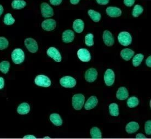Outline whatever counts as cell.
Wrapping results in <instances>:
<instances>
[{
	"label": "cell",
	"instance_id": "1",
	"mask_svg": "<svg viewBox=\"0 0 151 139\" xmlns=\"http://www.w3.org/2000/svg\"><path fill=\"white\" fill-rule=\"evenodd\" d=\"M12 59L15 64H20L25 60V53L21 49H15L12 53Z\"/></svg>",
	"mask_w": 151,
	"mask_h": 139
},
{
	"label": "cell",
	"instance_id": "2",
	"mask_svg": "<svg viewBox=\"0 0 151 139\" xmlns=\"http://www.w3.org/2000/svg\"><path fill=\"white\" fill-rule=\"evenodd\" d=\"M85 101V97L82 94H76L72 97V106L76 110L82 108Z\"/></svg>",
	"mask_w": 151,
	"mask_h": 139
},
{
	"label": "cell",
	"instance_id": "3",
	"mask_svg": "<svg viewBox=\"0 0 151 139\" xmlns=\"http://www.w3.org/2000/svg\"><path fill=\"white\" fill-rule=\"evenodd\" d=\"M118 39L121 45L123 46H128L132 42V37L130 34L128 32L123 31L118 36Z\"/></svg>",
	"mask_w": 151,
	"mask_h": 139
},
{
	"label": "cell",
	"instance_id": "4",
	"mask_svg": "<svg viewBox=\"0 0 151 139\" xmlns=\"http://www.w3.org/2000/svg\"><path fill=\"white\" fill-rule=\"evenodd\" d=\"M35 83L38 86L49 87L51 85V81L49 78L45 75H38L35 79Z\"/></svg>",
	"mask_w": 151,
	"mask_h": 139
},
{
	"label": "cell",
	"instance_id": "5",
	"mask_svg": "<svg viewBox=\"0 0 151 139\" xmlns=\"http://www.w3.org/2000/svg\"><path fill=\"white\" fill-rule=\"evenodd\" d=\"M60 83L65 88H73L76 85V80L71 76H66L60 80Z\"/></svg>",
	"mask_w": 151,
	"mask_h": 139
},
{
	"label": "cell",
	"instance_id": "6",
	"mask_svg": "<svg viewBox=\"0 0 151 139\" xmlns=\"http://www.w3.org/2000/svg\"><path fill=\"white\" fill-rule=\"evenodd\" d=\"M24 44L30 53H36L38 49L37 43L33 38H27L24 41Z\"/></svg>",
	"mask_w": 151,
	"mask_h": 139
},
{
	"label": "cell",
	"instance_id": "7",
	"mask_svg": "<svg viewBox=\"0 0 151 139\" xmlns=\"http://www.w3.org/2000/svg\"><path fill=\"white\" fill-rule=\"evenodd\" d=\"M41 11L42 16L45 18H50L54 15L53 8L45 2L42 3L41 5Z\"/></svg>",
	"mask_w": 151,
	"mask_h": 139
},
{
	"label": "cell",
	"instance_id": "8",
	"mask_svg": "<svg viewBox=\"0 0 151 139\" xmlns=\"http://www.w3.org/2000/svg\"><path fill=\"white\" fill-rule=\"evenodd\" d=\"M98 71L94 68H89L85 73V79L87 82L93 83L95 81L98 77Z\"/></svg>",
	"mask_w": 151,
	"mask_h": 139
},
{
	"label": "cell",
	"instance_id": "9",
	"mask_svg": "<svg viewBox=\"0 0 151 139\" xmlns=\"http://www.w3.org/2000/svg\"><path fill=\"white\" fill-rule=\"evenodd\" d=\"M47 53L50 57L57 62H60L62 57L60 53L54 47H50L47 51Z\"/></svg>",
	"mask_w": 151,
	"mask_h": 139
},
{
	"label": "cell",
	"instance_id": "10",
	"mask_svg": "<svg viewBox=\"0 0 151 139\" xmlns=\"http://www.w3.org/2000/svg\"><path fill=\"white\" fill-rule=\"evenodd\" d=\"M42 28L46 31H51L55 29L57 23L53 19H47L42 23Z\"/></svg>",
	"mask_w": 151,
	"mask_h": 139
},
{
	"label": "cell",
	"instance_id": "11",
	"mask_svg": "<svg viewBox=\"0 0 151 139\" xmlns=\"http://www.w3.org/2000/svg\"><path fill=\"white\" fill-rule=\"evenodd\" d=\"M104 80L106 85L108 86H111L114 83L115 80V75L114 71L112 69H108L105 71L104 75Z\"/></svg>",
	"mask_w": 151,
	"mask_h": 139
},
{
	"label": "cell",
	"instance_id": "12",
	"mask_svg": "<svg viewBox=\"0 0 151 139\" xmlns=\"http://www.w3.org/2000/svg\"><path fill=\"white\" fill-rule=\"evenodd\" d=\"M77 56L79 60L84 62H88L91 60V54L86 49H79L77 51Z\"/></svg>",
	"mask_w": 151,
	"mask_h": 139
},
{
	"label": "cell",
	"instance_id": "13",
	"mask_svg": "<svg viewBox=\"0 0 151 139\" xmlns=\"http://www.w3.org/2000/svg\"><path fill=\"white\" fill-rule=\"evenodd\" d=\"M103 41L105 44L108 46H111L114 44V39L112 33L109 31H105L102 36Z\"/></svg>",
	"mask_w": 151,
	"mask_h": 139
},
{
	"label": "cell",
	"instance_id": "14",
	"mask_svg": "<svg viewBox=\"0 0 151 139\" xmlns=\"http://www.w3.org/2000/svg\"><path fill=\"white\" fill-rule=\"evenodd\" d=\"M107 14L111 18H117L122 15V11L119 8L109 7L106 10Z\"/></svg>",
	"mask_w": 151,
	"mask_h": 139
},
{
	"label": "cell",
	"instance_id": "15",
	"mask_svg": "<svg viewBox=\"0 0 151 139\" xmlns=\"http://www.w3.org/2000/svg\"><path fill=\"white\" fill-rule=\"evenodd\" d=\"M98 104V99L95 96H91L87 100L84 105V108L86 110H90L94 109Z\"/></svg>",
	"mask_w": 151,
	"mask_h": 139
},
{
	"label": "cell",
	"instance_id": "16",
	"mask_svg": "<svg viewBox=\"0 0 151 139\" xmlns=\"http://www.w3.org/2000/svg\"><path fill=\"white\" fill-rule=\"evenodd\" d=\"M75 38V34L73 31L70 30L65 31L63 33L62 39L65 43H69L73 41Z\"/></svg>",
	"mask_w": 151,
	"mask_h": 139
},
{
	"label": "cell",
	"instance_id": "17",
	"mask_svg": "<svg viewBox=\"0 0 151 139\" xmlns=\"http://www.w3.org/2000/svg\"><path fill=\"white\" fill-rule=\"evenodd\" d=\"M117 99L120 101H124L129 97V92L124 87H121L118 88L116 93Z\"/></svg>",
	"mask_w": 151,
	"mask_h": 139
},
{
	"label": "cell",
	"instance_id": "18",
	"mask_svg": "<svg viewBox=\"0 0 151 139\" xmlns=\"http://www.w3.org/2000/svg\"><path fill=\"white\" fill-rule=\"evenodd\" d=\"M140 128L139 124L136 122H130L126 125L125 130L129 134H132L137 132Z\"/></svg>",
	"mask_w": 151,
	"mask_h": 139
},
{
	"label": "cell",
	"instance_id": "19",
	"mask_svg": "<svg viewBox=\"0 0 151 139\" xmlns=\"http://www.w3.org/2000/svg\"><path fill=\"white\" fill-rule=\"evenodd\" d=\"M84 27V24L82 20L77 19L73 23V29L77 33H82Z\"/></svg>",
	"mask_w": 151,
	"mask_h": 139
},
{
	"label": "cell",
	"instance_id": "20",
	"mask_svg": "<svg viewBox=\"0 0 151 139\" xmlns=\"http://www.w3.org/2000/svg\"><path fill=\"white\" fill-rule=\"evenodd\" d=\"M135 52L130 49H123L121 52V56L124 60L129 61L134 56Z\"/></svg>",
	"mask_w": 151,
	"mask_h": 139
},
{
	"label": "cell",
	"instance_id": "21",
	"mask_svg": "<svg viewBox=\"0 0 151 139\" xmlns=\"http://www.w3.org/2000/svg\"><path fill=\"white\" fill-rule=\"evenodd\" d=\"M30 111V106L27 103H23L17 108V112L20 115H27Z\"/></svg>",
	"mask_w": 151,
	"mask_h": 139
},
{
	"label": "cell",
	"instance_id": "22",
	"mask_svg": "<svg viewBox=\"0 0 151 139\" xmlns=\"http://www.w3.org/2000/svg\"><path fill=\"white\" fill-rule=\"evenodd\" d=\"M50 120L56 126H61L63 124V120L60 115L58 113H53L50 116Z\"/></svg>",
	"mask_w": 151,
	"mask_h": 139
},
{
	"label": "cell",
	"instance_id": "23",
	"mask_svg": "<svg viewBox=\"0 0 151 139\" xmlns=\"http://www.w3.org/2000/svg\"><path fill=\"white\" fill-rule=\"evenodd\" d=\"M27 6V2L24 0H14L12 3V7L14 9H21Z\"/></svg>",
	"mask_w": 151,
	"mask_h": 139
},
{
	"label": "cell",
	"instance_id": "24",
	"mask_svg": "<svg viewBox=\"0 0 151 139\" xmlns=\"http://www.w3.org/2000/svg\"><path fill=\"white\" fill-rule=\"evenodd\" d=\"M88 13L89 16H90V18L92 19V20L94 21L95 23L99 22L101 18V14L99 12L95 11L92 9H89L88 11Z\"/></svg>",
	"mask_w": 151,
	"mask_h": 139
},
{
	"label": "cell",
	"instance_id": "25",
	"mask_svg": "<svg viewBox=\"0 0 151 139\" xmlns=\"http://www.w3.org/2000/svg\"><path fill=\"white\" fill-rule=\"evenodd\" d=\"M91 137L93 139H101L102 133L100 129L98 127H93L90 131Z\"/></svg>",
	"mask_w": 151,
	"mask_h": 139
},
{
	"label": "cell",
	"instance_id": "26",
	"mask_svg": "<svg viewBox=\"0 0 151 139\" xmlns=\"http://www.w3.org/2000/svg\"><path fill=\"white\" fill-rule=\"evenodd\" d=\"M144 56L142 53H138L132 59V64L134 67H138L140 66L144 60Z\"/></svg>",
	"mask_w": 151,
	"mask_h": 139
},
{
	"label": "cell",
	"instance_id": "27",
	"mask_svg": "<svg viewBox=\"0 0 151 139\" xmlns=\"http://www.w3.org/2000/svg\"><path fill=\"white\" fill-rule=\"evenodd\" d=\"M109 110L112 116H118L119 114L118 105L116 103H112L109 106Z\"/></svg>",
	"mask_w": 151,
	"mask_h": 139
},
{
	"label": "cell",
	"instance_id": "28",
	"mask_svg": "<svg viewBox=\"0 0 151 139\" xmlns=\"http://www.w3.org/2000/svg\"><path fill=\"white\" fill-rule=\"evenodd\" d=\"M144 11V8L139 4L136 5L132 10V16L135 18L139 17Z\"/></svg>",
	"mask_w": 151,
	"mask_h": 139
},
{
	"label": "cell",
	"instance_id": "29",
	"mask_svg": "<svg viewBox=\"0 0 151 139\" xmlns=\"http://www.w3.org/2000/svg\"><path fill=\"white\" fill-rule=\"evenodd\" d=\"M10 68V63L9 62L4 61L0 63V71L4 74H7Z\"/></svg>",
	"mask_w": 151,
	"mask_h": 139
},
{
	"label": "cell",
	"instance_id": "30",
	"mask_svg": "<svg viewBox=\"0 0 151 139\" xmlns=\"http://www.w3.org/2000/svg\"><path fill=\"white\" fill-rule=\"evenodd\" d=\"M139 104V99L136 97H132L129 98L127 102V105L129 108H133L137 106Z\"/></svg>",
	"mask_w": 151,
	"mask_h": 139
},
{
	"label": "cell",
	"instance_id": "31",
	"mask_svg": "<svg viewBox=\"0 0 151 139\" xmlns=\"http://www.w3.org/2000/svg\"><path fill=\"white\" fill-rule=\"evenodd\" d=\"M4 22L6 25H12L15 23V19L13 17L11 14L7 13L4 15Z\"/></svg>",
	"mask_w": 151,
	"mask_h": 139
},
{
	"label": "cell",
	"instance_id": "32",
	"mask_svg": "<svg viewBox=\"0 0 151 139\" xmlns=\"http://www.w3.org/2000/svg\"><path fill=\"white\" fill-rule=\"evenodd\" d=\"M94 36L91 34H87L85 37V43L88 46H91L94 45Z\"/></svg>",
	"mask_w": 151,
	"mask_h": 139
},
{
	"label": "cell",
	"instance_id": "33",
	"mask_svg": "<svg viewBox=\"0 0 151 139\" xmlns=\"http://www.w3.org/2000/svg\"><path fill=\"white\" fill-rule=\"evenodd\" d=\"M9 42L6 38L0 37V50H4L7 48Z\"/></svg>",
	"mask_w": 151,
	"mask_h": 139
},
{
	"label": "cell",
	"instance_id": "34",
	"mask_svg": "<svg viewBox=\"0 0 151 139\" xmlns=\"http://www.w3.org/2000/svg\"><path fill=\"white\" fill-rule=\"evenodd\" d=\"M145 133L147 135L151 134V120H148L145 123Z\"/></svg>",
	"mask_w": 151,
	"mask_h": 139
},
{
	"label": "cell",
	"instance_id": "35",
	"mask_svg": "<svg viewBox=\"0 0 151 139\" xmlns=\"http://www.w3.org/2000/svg\"><path fill=\"white\" fill-rule=\"evenodd\" d=\"M135 3V0H124V4L127 7H132Z\"/></svg>",
	"mask_w": 151,
	"mask_h": 139
},
{
	"label": "cell",
	"instance_id": "36",
	"mask_svg": "<svg viewBox=\"0 0 151 139\" xmlns=\"http://www.w3.org/2000/svg\"><path fill=\"white\" fill-rule=\"evenodd\" d=\"M50 2L54 6H59L62 2L63 0H49Z\"/></svg>",
	"mask_w": 151,
	"mask_h": 139
},
{
	"label": "cell",
	"instance_id": "37",
	"mask_svg": "<svg viewBox=\"0 0 151 139\" xmlns=\"http://www.w3.org/2000/svg\"><path fill=\"white\" fill-rule=\"evenodd\" d=\"M110 0H96L98 4L100 5H106L109 3Z\"/></svg>",
	"mask_w": 151,
	"mask_h": 139
},
{
	"label": "cell",
	"instance_id": "38",
	"mask_svg": "<svg viewBox=\"0 0 151 139\" xmlns=\"http://www.w3.org/2000/svg\"><path fill=\"white\" fill-rule=\"evenodd\" d=\"M4 86V80L2 77H0V90H2Z\"/></svg>",
	"mask_w": 151,
	"mask_h": 139
},
{
	"label": "cell",
	"instance_id": "39",
	"mask_svg": "<svg viewBox=\"0 0 151 139\" xmlns=\"http://www.w3.org/2000/svg\"><path fill=\"white\" fill-rule=\"evenodd\" d=\"M146 65L148 67H151V56H150L148 57L147 58L146 60Z\"/></svg>",
	"mask_w": 151,
	"mask_h": 139
},
{
	"label": "cell",
	"instance_id": "40",
	"mask_svg": "<svg viewBox=\"0 0 151 139\" xmlns=\"http://www.w3.org/2000/svg\"><path fill=\"white\" fill-rule=\"evenodd\" d=\"M136 139H146V137L143 134L139 133L136 135Z\"/></svg>",
	"mask_w": 151,
	"mask_h": 139
},
{
	"label": "cell",
	"instance_id": "41",
	"mask_svg": "<svg viewBox=\"0 0 151 139\" xmlns=\"http://www.w3.org/2000/svg\"><path fill=\"white\" fill-rule=\"evenodd\" d=\"M23 139H36V138L32 135H27L24 136Z\"/></svg>",
	"mask_w": 151,
	"mask_h": 139
},
{
	"label": "cell",
	"instance_id": "42",
	"mask_svg": "<svg viewBox=\"0 0 151 139\" xmlns=\"http://www.w3.org/2000/svg\"><path fill=\"white\" fill-rule=\"evenodd\" d=\"M79 1L80 0H70V2L72 4L75 5L79 3Z\"/></svg>",
	"mask_w": 151,
	"mask_h": 139
},
{
	"label": "cell",
	"instance_id": "43",
	"mask_svg": "<svg viewBox=\"0 0 151 139\" xmlns=\"http://www.w3.org/2000/svg\"><path fill=\"white\" fill-rule=\"evenodd\" d=\"M4 13V7L2 5L0 4V16L2 15Z\"/></svg>",
	"mask_w": 151,
	"mask_h": 139
},
{
	"label": "cell",
	"instance_id": "44",
	"mask_svg": "<svg viewBox=\"0 0 151 139\" xmlns=\"http://www.w3.org/2000/svg\"><path fill=\"white\" fill-rule=\"evenodd\" d=\"M43 138L44 139H50V138L49 137V136H45V137H44Z\"/></svg>",
	"mask_w": 151,
	"mask_h": 139
}]
</instances>
